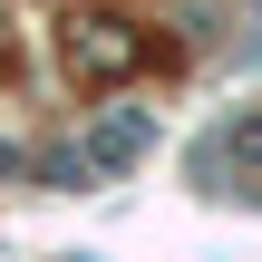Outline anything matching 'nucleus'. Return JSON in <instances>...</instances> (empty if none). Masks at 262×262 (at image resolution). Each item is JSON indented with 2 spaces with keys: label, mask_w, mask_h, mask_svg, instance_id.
I'll use <instances>...</instances> for the list:
<instances>
[{
  "label": "nucleus",
  "mask_w": 262,
  "mask_h": 262,
  "mask_svg": "<svg viewBox=\"0 0 262 262\" xmlns=\"http://www.w3.org/2000/svg\"><path fill=\"white\" fill-rule=\"evenodd\" d=\"M136 146H146V117H117V126H97V136H88V156H97V165H126Z\"/></svg>",
  "instance_id": "f257e3e1"
}]
</instances>
